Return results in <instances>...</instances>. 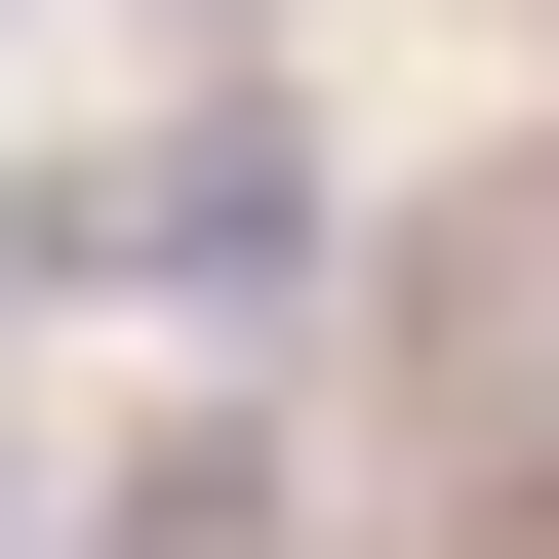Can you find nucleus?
<instances>
[{
  "label": "nucleus",
  "mask_w": 559,
  "mask_h": 559,
  "mask_svg": "<svg viewBox=\"0 0 559 559\" xmlns=\"http://www.w3.org/2000/svg\"><path fill=\"white\" fill-rule=\"evenodd\" d=\"M81 280H160V320H280V280H320V120H280V81H200L160 160H81Z\"/></svg>",
  "instance_id": "nucleus-1"
},
{
  "label": "nucleus",
  "mask_w": 559,
  "mask_h": 559,
  "mask_svg": "<svg viewBox=\"0 0 559 559\" xmlns=\"http://www.w3.org/2000/svg\"><path fill=\"white\" fill-rule=\"evenodd\" d=\"M81 559H280V400H160V440L81 479Z\"/></svg>",
  "instance_id": "nucleus-2"
},
{
  "label": "nucleus",
  "mask_w": 559,
  "mask_h": 559,
  "mask_svg": "<svg viewBox=\"0 0 559 559\" xmlns=\"http://www.w3.org/2000/svg\"><path fill=\"white\" fill-rule=\"evenodd\" d=\"M0 559H40V479H0Z\"/></svg>",
  "instance_id": "nucleus-3"
}]
</instances>
